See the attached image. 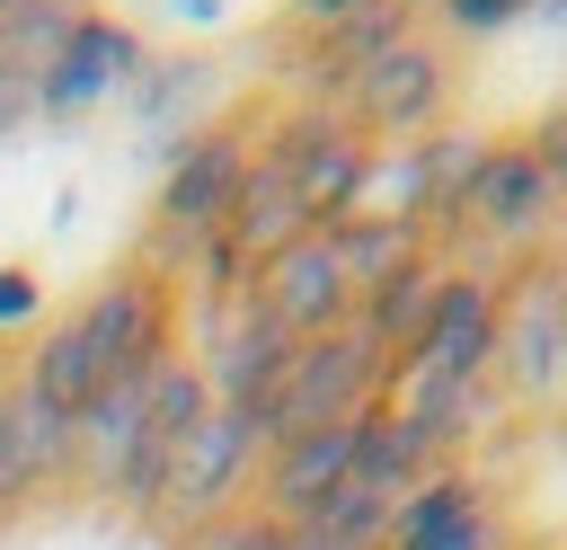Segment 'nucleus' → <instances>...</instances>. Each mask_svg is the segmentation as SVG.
<instances>
[{
	"instance_id": "obj_8",
	"label": "nucleus",
	"mask_w": 567,
	"mask_h": 550,
	"mask_svg": "<svg viewBox=\"0 0 567 550\" xmlns=\"http://www.w3.org/2000/svg\"><path fill=\"white\" fill-rule=\"evenodd\" d=\"M363 417H372V408H363ZM363 417L301 426V435L266 444V461H257V515H275L284 532H292V523H319L328 497H337V479H346V461H354V444H363Z\"/></svg>"
},
{
	"instance_id": "obj_16",
	"label": "nucleus",
	"mask_w": 567,
	"mask_h": 550,
	"mask_svg": "<svg viewBox=\"0 0 567 550\" xmlns=\"http://www.w3.org/2000/svg\"><path fill=\"white\" fill-rule=\"evenodd\" d=\"M532 0H443V18L461 27V35H496V27H514Z\"/></svg>"
},
{
	"instance_id": "obj_18",
	"label": "nucleus",
	"mask_w": 567,
	"mask_h": 550,
	"mask_svg": "<svg viewBox=\"0 0 567 550\" xmlns=\"http://www.w3.org/2000/svg\"><path fill=\"white\" fill-rule=\"evenodd\" d=\"M363 9H372V0H292V18H301V27H319V35H328V27H346V18H363Z\"/></svg>"
},
{
	"instance_id": "obj_5",
	"label": "nucleus",
	"mask_w": 567,
	"mask_h": 550,
	"mask_svg": "<svg viewBox=\"0 0 567 550\" xmlns=\"http://www.w3.org/2000/svg\"><path fill=\"white\" fill-rule=\"evenodd\" d=\"M496 346H505L496 284H478V275H434L425 319H416V337H408V355H399V364H416V373H434V381H461V390H470V381L496 364Z\"/></svg>"
},
{
	"instance_id": "obj_6",
	"label": "nucleus",
	"mask_w": 567,
	"mask_h": 550,
	"mask_svg": "<svg viewBox=\"0 0 567 550\" xmlns=\"http://www.w3.org/2000/svg\"><path fill=\"white\" fill-rule=\"evenodd\" d=\"M266 461V435H257V408H204V426L186 435V452H177V470H168V515L177 523H221L230 515V497L248 488V470Z\"/></svg>"
},
{
	"instance_id": "obj_19",
	"label": "nucleus",
	"mask_w": 567,
	"mask_h": 550,
	"mask_svg": "<svg viewBox=\"0 0 567 550\" xmlns=\"http://www.w3.org/2000/svg\"><path fill=\"white\" fill-rule=\"evenodd\" d=\"M284 550H363V541H337V532H319V523H292Z\"/></svg>"
},
{
	"instance_id": "obj_12",
	"label": "nucleus",
	"mask_w": 567,
	"mask_h": 550,
	"mask_svg": "<svg viewBox=\"0 0 567 550\" xmlns=\"http://www.w3.org/2000/svg\"><path fill=\"white\" fill-rule=\"evenodd\" d=\"M381 550H496V523H487V488L470 470H425L390 523H381Z\"/></svg>"
},
{
	"instance_id": "obj_10",
	"label": "nucleus",
	"mask_w": 567,
	"mask_h": 550,
	"mask_svg": "<svg viewBox=\"0 0 567 550\" xmlns=\"http://www.w3.org/2000/svg\"><path fill=\"white\" fill-rule=\"evenodd\" d=\"M204 408H213L204 373L177 364V355H159V373H151V408H142V444H133V461L115 470V497H124V506H159V497H168V470H177L186 435L204 426Z\"/></svg>"
},
{
	"instance_id": "obj_9",
	"label": "nucleus",
	"mask_w": 567,
	"mask_h": 550,
	"mask_svg": "<svg viewBox=\"0 0 567 550\" xmlns=\"http://www.w3.org/2000/svg\"><path fill=\"white\" fill-rule=\"evenodd\" d=\"M133 71H142V35H133L124 18H71V35L53 44V62L35 71L27 106H35V115H80V106H97L106 89H133Z\"/></svg>"
},
{
	"instance_id": "obj_21",
	"label": "nucleus",
	"mask_w": 567,
	"mask_h": 550,
	"mask_svg": "<svg viewBox=\"0 0 567 550\" xmlns=\"http://www.w3.org/2000/svg\"><path fill=\"white\" fill-rule=\"evenodd\" d=\"M0 18H9V0H0Z\"/></svg>"
},
{
	"instance_id": "obj_13",
	"label": "nucleus",
	"mask_w": 567,
	"mask_h": 550,
	"mask_svg": "<svg viewBox=\"0 0 567 550\" xmlns=\"http://www.w3.org/2000/svg\"><path fill=\"white\" fill-rule=\"evenodd\" d=\"M354 115L372 124V133H408L416 142V124H434V106H443V62L425 53V44H390V53H372L363 71H354Z\"/></svg>"
},
{
	"instance_id": "obj_7",
	"label": "nucleus",
	"mask_w": 567,
	"mask_h": 550,
	"mask_svg": "<svg viewBox=\"0 0 567 550\" xmlns=\"http://www.w3.org/2000/svg\"><path fill=\"white\" fill-rule=\"evenodd\" d=\"M257 310L284 328V337H328L354 319V275L337 257V231H301L292 248H275L257 266Z\"/></svg>"
},
{
	"instance_id": "obj_3",
	"label": "nucleus",
	"mask_w": 567,
	"mask_h": 550,
	"mask_svg": "<svg viewBox=\"0 0 567 550\" xmlns=\"http://www.w3.org/2000/svg\"><path fill=\"white\" fill-rule=\"evenodd\" d=\"M248 186V142L239 133H177L168 177H159V248L195 257L230 231V204Z\"/></svg>"
},
{
	"instance_id": "obj_14",
	"label": "nucleus",
	"mask_w": 567,
	"mask_h": 550,
	"mask_svg": "<svg viewBox=\"0 0 567 550\" xmlns=\"http://www.w3.org/2000/svg\"><path fill=\"white\" fill-rule=\"evenodd\" d=\"M62 461H71V408H53L35 381H9L0 390V497L35 488Z\"/></svg>"
},
{
	"instance_id": "obj_20",
	"label": "nucleus",
	"mask_w": 567,
	"mask_h": 550,
	"mask_svg": "<svg viewBox=\"0 0 567 550\" xmlns=\"http://www.w3.org/2000/svg\"><path fill=\"white\" fill-rule=\"evenodd\" d=\"M186 9H213V0H186Z\"/></svg>"
},
{
	"instance_id": "obj_17",
	"label": "nucleus",
	"mask_w": 567,
	"mask_h": 550,
	"mask_svg": "<svg viewBox=\"0 0 567 550\" xmlns=\"http://www.w3.org/2000/svg\"><path fill=\"white\" fill-rule=\"evenodd\" d=\"M35 302H44V293H35V275H27V266H0V328L35 319Z\"/></svg>"
},
{
	"instance_id": "obj_15",
	"label": "nucleus",
	"mask_w": 567,
	"mask_h": 550,
	"mask_svg": "<svg viewBox=\"0 0 567 550\" xmlns=\"http://www.w3.org/2000/svg\"><path fill=\"white\" fill-rule=\"evenodd\" d=\"M204 541H213V550H284V523H275V515H221Z\"/></svg>"
},
{
	"instance_id": "obj_1",
	"label": "nucleus",
	"mask_w": 567,
	"mask_h": 550,
	"mask_svg": "<svg viewBox=\"0 0 567 550\" xmlns=\"http://www.w3.org/2000/svg\"><path fill=\"white\" fill-rule=\"evenodd\" d=\"M159 346H168V302H159V284H151V275H115V284H97V293L35 346L27 381H35L53 408L80 417L97 390L142 381V373L159 364Z\"/></svg>"
},
{
	"instance_id": "obj_4",
	"label": "nucleus",
	"mask_w": 567,
	"mask_h": 550,
	"mask_svg": "<svg viewBox=\"0 0 567 550\" xmlns=\"http://www.w3.org/2000/svg\"><path fill=\"white\" fill-rule=\"evenodd\" d=\"M257 169H275V177L292 186V204L328 231V222H346V213H354L372 151H363V133H346L337 115H292V124L257 151Z\"/></svg>"
},
{
	"instance_id": "obj_2",
	"label": "nucleus",
	"mask_w": 567,
	"mask_h": 550,
	"mask_svg": "<svg viewBox=\"0 0 567 550\" xmlns=\"http://www.w3.org/2000/svg\"><path fill=\"white\" fill-rule=\"evenodd\" d=\"M381 381H390V346H381L363 319H346V328H328V337H301L292 364H284V381H275L266 408H257V435L284 444V435H301V426L363 417V408L381 399Z\"/></svg>"
},
{
	"instance_id": "obj_11",
	"label": "nucleus",
	"mask_w": 567,
	"mask_h": 550,
	"mask_svg": "<svg viewBox=\"0 0 567 550\" xmlns=\"http://www.w3.org/2000/svg\"><path fill=\"white\" fill-rule=\"evenodd\" d=\"M549 213H558V177L540 169L532 142L478 151V169H470V186H461V222H470V231H487V240H540Z\"/></svg>"
}]
</instances>
